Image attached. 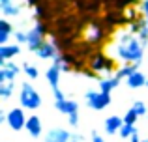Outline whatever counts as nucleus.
<instances>
[{
	"mask_svg": "<svg viewBox=\"0 0 148 142\" xmlns=\"http://www.w3.org/2000/svg\"><path fill=\"white\" fill-rule=\"evenodd\" d=\"M124 125V118L120 116H109L107 120H105V133L107 135H114L116 131H120Z\"/></svg>",
	"mask_w": 148,
	"mask_h": 142,
	"instance_id": "9d476101",
	"label": "nucleus"
},
{
	"mask_svg": "<svg viewBox=\"0 0 148 142\" xmlns=\"http://www.w3.org/2000/svg\"><path fill=\"white\" fill-rule=\"evenodd\" d=\"M130 140H131V142H143L141 139H139V135H137V133H135V135H133V137H131V139H130Z\"/></svg>",
	"mask_w": 148,
	"mask_h": 142,
	"instance_id": "4c0bfd02",
	"label": "nucleus"
},
{
	"mask_svg": "<svg viewBox=\"0 0 148 142\" xmlns=\"http://www.w3.org/2000/svg\"><path fill=\"white\" fill-rule=\"evenodd\" d=\"M21 105L23 109H28V110H36L41 105V95L36 92V88L26 82L21 84Z\"/></svg>",
	"mask_w": 148,
	"mask_h": 142,
	"instance_id": "f03ea898",
	"label": "nucleus"
},
{
	"mask_svg": "<svg viewBox=\"0 0 148 142\" xmlns=\"http://www.w3.org/2000/svg\"><path fill=\"white\" fill-rule=\"evenodd\" d=\"M120 79H116V77H111V79H105L99 82V92H103V94H111V90H114L116 86H118Z\"/></svg>",
	"mask_w": 148,
	"mask_h": 142,
	"instance_id": "a211bd4d",
	"label": "nucleus"
},
{
	"mask_svg": "<svg viewBox=\"0 0 148 142\" xmlns=\"http://www.w3.org/2000/svg\"><path fill=\"white\" fill-rule=\"evenodd\" d=\"M124 13H126V19H127V22H130V24L139 19V13H137V10H135V6L126 7V10H124Z\"/></svg>",
	"mask_w": 148,
	"mask_h": 142,
	"instance_id": "b1692460",
	"label": "nucleus"
},
{
	"mask_svg": "<svg viewBox=\"0 0 148 142\" xmlns=\"http://www.w3.org/2000/svg\"><path fill=\"white\" fill-rule=\"evenodd\" d=\"M13 32V28H11V24L4 19V21H0V45H8V37H10V34Z\"/></svg>",
	"mask_w": 148,
	"mask_h": 142,
	"instance_id": "f3484780",
	"label": "nucleus"
},
{
	"mask_svg": "<svg viewBox=\"0 0 148 142\" xmlns=\"http://www.w3.org/2000/svg\"><path fill=\"white\" fill-rule=\"evenodd\" d=\"M45 77H47L51 88H53V90H56V88H58V82H60V67L51 66L49 69L45 71Z\"/></svg>",
	"mask_w": 148,
	"mask_h": 142,
	"instance_id": "2eb2a0df",
	"label": "nucleus"
},
{
	"mask_svg": "<svg viewBox=\"0 0 148 142\" xmlns=\"http://www.w3.org/2000/svg\"><path fill=\"white\" fill-rule=\"evenodd\" d=\"M126 80H127V86H130V88H141V86H145V84H146L148 79L143 75L141 71H135V73H131Z\"/></svg>",
	"mask_w": 148,
	"mask_h": 142,
	"instance_id": "dca6fc26",
	"label": "nucleus"
},
{
	"mask_svg": "<svg viewBox=\"0 0 148 142\" xmlns=\"http://www.w3.org/2000/svg\"><path fill=\"white\" fill-rule=\"evenodd\" d=\"M139 39H141V43H143V45H146V43H148V26L141 30V34H139Z\"/></svg>",
	"mask_w": 148,
	"mask_h": 142,
	"instance_id": "7c9ffc66",
	"label": "nucleus"
},
{
	"mask_svg": "<svg viewBox=\"0 0 148 142\" xmlns=\"http://www.w3.org/2000/svg\"><path fill=\"white\" fill-rule=\"evenodd\" d=\"M137 67H139V64H131V66H126V67H122V69L116 71V75H114V77H116V79H124V77L127 79L131 73L137 71Z\"/></svg>",
	"mask_w": 148,
	"mask_h": 142,
	"instance_id": "aec40b11",
	"label": "nucleus"
},
{
	"mask_svg": "<svg viewBox=\"0 0 148 142\" xmlns=\"http://www.w3.org/2000/svg\"><path fill=\"white\" fill-rule=\"evenodd\" d=\"M36 54L40 56V58H43V60H51V58L54 60L58 56V49H56V45H54L53 41H45V43L38 49Z\"/></svg>",
	"mask_w": 148,
	"mask_h": 142,
	"instance_id": "6e6552de",
	"label": "nucleus"
},
{
	"mask_svg": "<svg viewBox=\"0 0 148 142\" xmlns=\"http://www.w3.org/2000/svg\"><path fill=\"white\" fill-rule=\"evenodd\" d=\"M135 133H137L135 125H127V124H124V125H122V129H120V137H122V139H131Z\"/></svg>",
	"mask_w": 148,
	"mask_h": 142,
	"instance_id": "412c9836",
	"label": "nucleus"
},
{
	"mask_svg": "<svg viewBox=\"0 0 148 142\" xmlns=\"http://www.w3.org/2000/svg\"><path fill=\"white\" fill-rule=\"evenodd\" d=\"M13 92V80L11 82H6V84H0V97L2 99H8Z\"/></svg>",
	"mask_w": 148,
	"mask_h": 142,
	"instance_id": "5701e85b",
	"label": "nucleus"
},
{
	"mask_svg": "<svg viewBox=\"0 0 148 142\" xmlns=\"http://www.w3.org/2000/svg\"><path fill=\"white\" fill-rule=\"evenodd\" d=\"M137 2H139V0H124V10H126V7H131V6H135Z\"/></svg>",
	"mask_w": 148,
	"mask_h": 142,
	"instance_id": "473e14b6",
	"label": "nucleus"
},
{
	"mask_svg": "<svg viewBox=\"0 0 148 142\" xmlns=\"http://www.w3.org/2000/svg\"><path fill=\"white\" fill-rule=\"evenodd\" d=\"M143 13H145V17H146V21H148V0L143 2Z\"/></svg>",
	"mask_w": 148,
	"mask_h": 142,
	"instance_id": "c9c22d12",
	"label": "nucleus"
},
{
	"mask_svg": "<svg viewBox=\"0 0 148 142\" xmlns=\"http://www.w3.org/2000/svg\"><path fill=\"white\" fill-rule=\"evenodd\" d=\"M146 26H148L146 17H139L137 21H133V22L130 24V32H131V34H141V30L146 28Z\"/></svg>",
	"mask_w": 148,
	"mask_h": 142,
	"instance_id": "6ab92c4d",
	"label": "nucleus"
},
{
	"mask_svg": "<svg viewBox=\"0 0 148 142\" xmlns=\"http://www.w3.org/2000/svg\"><path fill=\"white\" fill-rule=\"evenodd\" d=\"M26 34H28V49H30V51H34V52H38V49L45 43V37L41 36L36 28H32L30 32H26Z\"/></svg>",
	"mask_w": 148,
	"mask_h": 142,
	"instance_id": "1a4fd4ad",
	"label": "nucleus"
},
{
	"mask_svg": "<svg viewBox=\"0 0 148 142\" xmlns=\"http://www.w3.org/2000/svg\"><path fill=\"white\" fill-rule=\"evenodd\" d=\"M107 60H109V56H105L103 52L96 51L94 54L90 56V60H88V67H90L92 71H96V73H99V71H105V66H107Z\"/></svg>",
	"mask_w": 148,
	"mask_h": 142,
	"instance_id": "0eeeda50",
	"label": "nucleus"
},
{
	"mask_svg": "<svg viewBox=\"0 0 148 142\" xmlns=\"http://www.w3.org/2000/svg\"><path fill=\"white\" fill-rule=\"evenodd\" d=\"M15 39H17L19 43H28V34H25V32H15Z\"/></svg>",
	"mask_w": 148,
	"mask_h": 142,
	"instance_id": "c756f323",
	"label": "nucleus"
},
{
	"mask_svg": "<svg viewBox=\"0 0 148 142\" xmlns=\"http://www.w3.org/2000/svg\"><path fill=\"white\" fill-rule=\"evenodd\" d=\"M26 131L30 133V135L32 137H40L41 135V131H43V129H41V120L38 116H30L28 120H26Z\"/></svg>",
	"mask_w": 148,
	"mask_h": 142,
	"instance_id": "f8f14e48",
	"label": "nucleus"
},
{
	"mask_svg": "<svg viewBox=\"0 0 148 142\" xmlns=\"http://www.w3.org/2000/svg\"><path fill=\"white\" fill-rule=\"evenodd\" d=\"M86 103L88 107L96 110H101L111 103V94H103V92H86Z\"/></svg>",
	"mask_w": 148,
	"mask_h": 142,
	"instance_id": "7ed1b4c3",
	"label": "nucleus"
},
{
	"mask_svg": "<svg viewBox=\"0 0 148 142\" xmlns=\"http://www.w3.org/2000/svg\"><path fill=\"white\" fill-rule=\"evenodd\" d=\"M19 11H21V7L17 6V4H8V6L2 7V13L6 15V17H13V15H19Z\"/></svg>",
	"mask_w": 148,
	"mask_h": 142,
	"instance_id": "4be33fe9",
	"label": "nucleus"
},
{
	"mask_svg": "<svg viewBox=\"0 0 148 142\" xmlns=\"http://www.w3.org/2000/svg\"><path fill=\"white\" fill-rule=\"evenodd\" d=\"M53 94H54V97H56V101H64V94H62V92L60 90H58V88H56V90H53Z\"/></svg>",
	"mask_w": 148,
	"mask_h": 142,
	"instance_id": "2f4dec72",
	"label": "nucleus"
},
{
	"mask_svg": "<svg viewBox=\"0 0 148 142\" xmlns=\"http://www.w3.org/2000/svg\"><path fill=\"white\" fill-rule=\"evenodd\" d=\"M49 142H71V133L64 131V129H53L47 135Z\"/></svg>",
	"mask_w": 148,
	"mask_h": 142,
	"instance_id": "ddd939ff",
	"label": "nucleus"
},
{
	"mask_svg": "<svg viewBox=\"0 0 148 142\" xmlns=\"http://www.w3.org/2000/svg\"><path fill=\"white\" fill-rule=\"evenodd\" d=\"M8 4H11V0H0V7L8 6Z\"/></svg>",
	"mask_w": 148,
	"mask_h": 142,
	"instance_id": "58836bf2",
	"label": "nucleus"
},
{
	"mask_svg": "<svg viewBox=\"0 0 148 142\" xmlns=\"http://www.w3.org/2000/svg\"><path fill=\"white\" fill-rule=\"evenodd\" d=\"M143 142H148V140H143Z\"/></svg>",
	"mask_w": 148,
	"mask_h": 142,
	"instance_id": "a19ab883",
	"label": "nucleus"
},
{
	"mask_svg": "<svg viewBox=\"0 0 148 142\" xmlns=\"http://www.w3.org/2000/svg\"><path fill=\"white\" fill-rule=\"evenodd\" d=\"M17 73H19V67L15 66V64L0 60V84L11 82V80L17 77Z\"/></svg>",
	"mask_w": 148,
	"mask_h": 142,
	"instance_id": "423d86ee",
	"label": "nucleus"
},
{
	"mask_svg": "<svg viewBox=\"0 0 148 142\" xmlns=\"http://www.w3.org/2000/svg\"><path fill=\"white\" fill-rule=\"evenodd\" d=\"M71 142H83V137L81 135H71Z\"/></svg>",
	"mask_w": 148,
	"mask_h": 142,
	"instance_id": "e433bc0d",
	"label": "nucleus"
},
{
	"mask_svg": "<svg viewBox=\"0 0 148 142\" xmlns=\"http://www.w3.org/2000/svg\"><path fill=\"white\" fill-rule=\"evenodd\" d=\"M69 124H71V125H77V124H79V118H77V114H71V116H69Z\"/></svg>",
	"mask_w": 148,
	"mask_h": 142,
	"instance_id": "f704fd0d",
	"label": "nucleus"
},
{
	"mask_svg": "<svg viewBox=\"0 0 148 142\" xmlns=\"http://www.w3.org/2000/svg\"><path fill=\"white\" fill-rule=\"evenodd\" d=\"M92 142H105V140L101 139V137H99L96 131H92Z\"/></svg>",
	"mask_w": 148,
	"mask_h": 142,
	"instance_id": "72a5a7b5",
	"label": "nucleus"
},
{
	"mask_svg": "<svg viewBox=\"0 0 148 142\" xmlns=\"http://www.w3.org/2000/svg\"><path fill=\"white\" fill-rule=\"evenodd\" d=\"M49 26H51V24H49V22H47V21H38V24H36V26H34V28H36V30H38V32H40V34H41V36H43V37H45V36H47V34L51 32V28H49Z\"/></svg>",
	"mask_w": 148,
	"mask_h": 142,
	"instance_id": "393cba45",
	"label": "nucleus"
},
{
	"mask_svg": "<svg viewBox=\"0 0 148 142\" xmlns=\"http://www.w3.org/2000/svg\"><path fill=\"white\" fill-rule=\"evenodd\" d=\"M112 71H116V62L112 58H109L107 60V66H105V73H107V75H111Z\"/></svg>",
	"mask_w": 148,
	"mask_h": 142,
	"instance_id": "c85d7f7f",
	"label": "nucleus"
},
{
	"mask_svg": "<svg viewBox=\"0 0 148 142\" xmlns=\"http://www.w3.org/2000/svg\"><path fill=\"white\" fill-rule=\"evenodd\" d=\"M131 109H133L135 112L139 114V116H145V114L148 112L146 105H145V103H143V101H135V103H133V107H131Z\"/></svg>",
	"mask_w": 148,
	"mask_h": 142,
	"instance_id": "bb28decb",
	"label": "nucleus"
},
{
	"mask_svg": "<svg viewBox=\"0 0 148 142\" xmlns=\"http://www.w3.org/2000/svg\"><path fill=\"white\" fill-rule=\"evenodd\" d=\"M54 107H56L60 112L68 114V116L77 114V110H79V105H77L75 101H68V99H64V101H56V103H54Z\"/></svg>",
	"mask_w": 148,
	"mask_h": 142,
	"instance_id": "9b49d317",
	"label": "nucleus"
},
{
	"mask_svg": "<svg viewBox=\"0 0 148 142\" xmlns=\"http://www.w3.org/2000/svg\"><path fill=\"white\" fill-rule=\"evenodd\" d=\"M23 67H25V73L30 77V79H38V69H36L34 66H30V64H25Z\"/></svg>",
	"mask_w": 148,
	"mask_h": 142,
	"instance_id": "cd10ccee",
	"label": "nucleus"
},
{
	"mask_svg": "<svg viewBox=\"0 0 148 142\" xmlns=\"http://www.w3.org/2000/svg\"><path fill=\"white\" fill-rule=\"evenodd\" d=\"M26 120L28 118L25 116L23 109H11L8 112V125H10L13 131H21V129L26 127Z\"/></svg>",
	"mask_w": 148,
	"mask_h": 142,
	"instance_id": "20e7f679",
	"label": "nucleus"
},
{
	"mask_svg": "<svg viewBox=\"0 0 148 142\" xmlns=\"http://www.w3.org/2000/svg\"><path fill=\"white\" fill-rule=\"evenodd\" d=\"M137 118H139V114L135 112L133 109H130V110H127V114L124 116V124H127V125H135Z\"/></svg>",
	"mask_w": 148,
	"mask_h": 142,
	"instance_id": "a878e982",
	"label": "nucleus"
},
{
	"mask_svg": "<svg viewBox=\"0 0 148 142\" xmlns=\"http://www.w3.org/2000/svg\"><path fill=\"white\" fill-rule=\"evenodd\" d=\"M45 142H49V140H45Z\"/></svg>",
	"mask_w": 148,
	"mask_h": 142,
	"instance_id": "79ce46f5",
	"label": "nucleus"
},
{
	"mask_svg": "<svg viewBox=\"0 0 148 142\" xmlns=\"http://www.w3.org/2000/svg\"><path fill=\"white\" fill-rule=\"evenodd\" d=\"M146 86H148V80H146Z\"/></svg>",
	"mask_w": 148,
	"mask_h": 142,
	"instance_id": "ea45409f",
	"label": "nucleus"
},
{
	"mask_svg": "<svg viewBox=\"0 0 148 142\" xmlns=\"http://www.w3.org/2000/svg\"><path fill=\"white\" fill-rule=\"evenodd\" d=\"M105 37H107V26H99V24H90V28H88L86 32V41L92 45H99L105 41Z\"/></svg>",
	"mask_w": 148,
	"mask_h": 142,
	"instance_id": "39448f33",
	"label": "nucleus"
},
{
	"mask_svg": "<svg viewBox=\"0 0 148 142\" xmlns=\"http://www.w3.org/2000/svg\"><path fill=\"white\" fill-rule=\"evenodd\" d=\"M143 47L145 45L141 43V39H137L133 34H122L118 43V56L130 64H141Z\"/></svg>",
	"mask_w": 148,
	"mask_h": 142,
	"instance_id": "f257e3e1",
	"label": "nucleus"
},
{
	"mask_svg": "<svg viewBox=\"0 0 148 142\" xmlns=\"http://www.w3.org/2000/svg\"><path fill=\"white\" fill-rule=\"evenodd\" d=\"M19 52H21L19 45H0V60H4V62H8L13 56H17Z\"/></svg>",
	"mask_w": 148,
	"mask_h": 142,
	"instance_id": "4468645a",
	"label": "nucleus"
}]
</instances>
